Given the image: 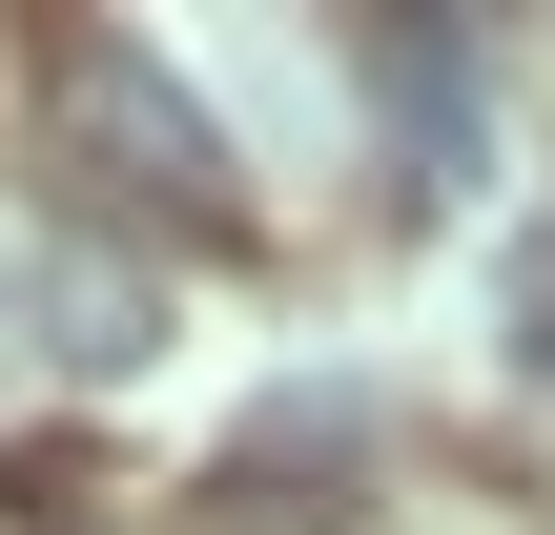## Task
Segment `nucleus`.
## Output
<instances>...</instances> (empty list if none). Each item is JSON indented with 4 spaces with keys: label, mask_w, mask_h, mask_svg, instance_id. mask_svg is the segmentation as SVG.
Here are the masks:
<instances>
[{
    "label": "nucleus",
    "mask_w": 555,
    "mask_h": 535,
    "mask_svg": "<svg viewBox=\"0 0 555 535\" xmlns=\"http://www.w3.org/2000/svg\"><path fill=\"white\" fill-rule=\"evenodd\" d=\"M21 309H41V351H62V371H144V351H165V309H144V268H41Z\"/></svg>",
    "instance_id": "f257e3e1"
}]
</instances>
